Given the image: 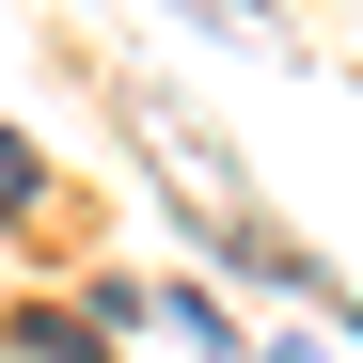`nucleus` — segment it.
Masks as SVG:
<instances>
[{"label":"nucleus","mask_w":363,"mask_h":363,"mask_svg":"<svg viewBox=\"0 0 363 363\" xmlns=\"http://www.w3.org/2000/svg\"><path fill=\"white\" fill-rule=\"evenodd\" d=\"M16 206H32V143L0 127V221H16Z\"/></svg>","instance_id":"obj_1"},{"label":"nucleus","mask_w":363,"mask_h":363,"mask_svg":"<svg viewBox=\"0 0 363 363\" xmlns=\"http://www.w3.org/2000/svg\"><path fill=\"white\" fill-rule=\"evenodd\" d=\"M190 16H221V0H190Z\"/></svg>","instance_id":"obj_2"},{"label":"nucleus","mask_w":363,"mask_h":363,"mask_svg":"<svg viewBox=\"0 0 363 363\" xmlns=\"http://www.w3.org/2000/svg\"><path fill=\"white\" fill-rule=\"evenodd\" d=\"M269 363H300V347H269Z\"/></svg>","instance_id":"obj_3"}]
</instances>
